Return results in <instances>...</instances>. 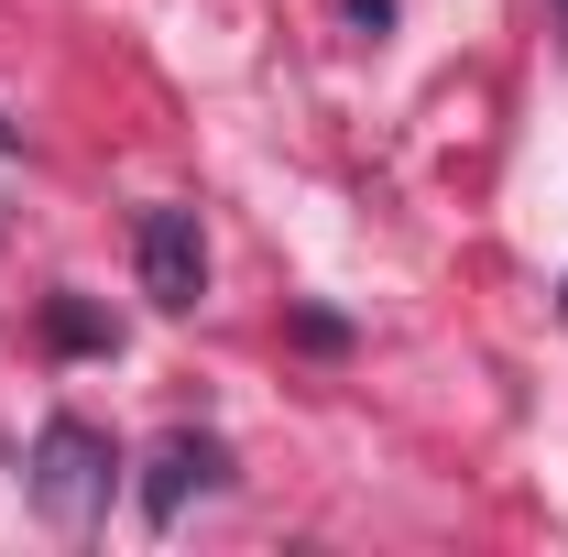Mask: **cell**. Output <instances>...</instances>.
<instances>
[{"instance_id":"3957f363","label":"cell","mask_w":568,"mask_h":557,"mask_svg":"<svg viewBox=\"0 0 568 557\" xmlns=\"http://www.w3.org/2000/svg\"><path fill=\"white\" fill-rule=\"evenodd\" d=\"M230 482V459H219L209 437H164V448H153V482H142V514H153V525H175V514H186V492H219Z\"/></svg>"},{"instance_id":"6da1fadb","label":"cell","mask_w":568,"mask_h":557,"mask_svg":"<svg viewBox=\"0 0 568 557\" xmlns=\"http://www.w3.org/2000/svg\"><path fill=\"white\" fill-rule=\"evenodd\" d=\"M110 437L99 426H77V416H55L44 437H33V503H44V525H67V536H88L99 514H110Z\"/></svg>"},{"instance_id":"7a4b0ae2","label":"cell","mask_w":568,"mask_h":557,"mask_svg":"<svg viewBox=\"0 0 568 557\" xmlns=\"http://www.w3.org/2000/svg\"><path fill=\"white\" fill-rule=\"evenodd\" d=\"M132 263H142V295L186 317V306L209 295V241H197V209H142Z\"/></svg>"},{"instance_id":"8992f818","label":"cell","mask_w":568,"mask_h":557,"mask_svg":"<svg viewBox=\"0 0 568 557\" xmlns=\"http://www.w3.org/2000/svg\"><path fill=\"white\" fill-rule=\"evenodd\" d=\"M0 153H11V121H0Z\"/></svg>"},{"instance_id":"5b68a950","label":"cell","mask_w":568,"mask_h":557,"mask_svg":"<svg viewBox=\"0 0 568 557\" xmlns=\"http://www.w3.org/2000/svg\"><path fill=\"white\" fill-rule=\"evenodd\" d=\"M351 22H361V33H383V22H394V0H351Z\"/></svg>"},{"instance_id":"277c9868","label":"cell","mask_w":568,"mask_h":557,"mask_svg":"<svg viewBox=\"0 0 568 557\" xmlns=\"http://www.w3.org/2000/svg\"><path fill=\"white\" fill-rule=\"evenodd\" d=\"M44 340L55 350H110V317H88L77 295H55V306H44Z\"/></svg>"}]
</instances>
